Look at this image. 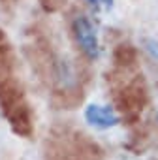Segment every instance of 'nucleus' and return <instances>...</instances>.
<instances>
[{
	"label": "nucleus",
	"instance_id": "1",
	"mask_svg": "<svg viewBox=\"0 0 158 160\" xmlns=\"http://www.w3.org/2000/svg\"><path fill=\"white\" fill-rule=\"evenodd\" d=\"M72 30L75 36L77 45L89 58H98L100 57V40H98V30L91 23L89 17L85 15H75L72 21Z\"/></svg>",
	"mask_w": 158,
	"mask_h": 160
},
{
	"label": "nucleus",
	"instance_id": "2",
	"mask_svg": "<svg viewBox=\"0 0 158 160\" xmlns=\"http://www.w3.org/2000/svg\"><path fill=\"white\" fill-rule=\"evenodd\" d=\"M85 121L96 130H109L121 122V115L115 108L106 104H89L85 108Z\"/></svg>",
	"mask_w": 158,
	"mask_h": 160
},
{
	"label": "nucleus",
	"instance_id": "3",
	"mask_svg": "<svg viewBox=\"0 0 158 160\" xmlns=\"http://www.w3.org/2000/svg\"><path fill=\"white\" fill-rule=\"evenodd\" d=\"M87 2H89L94 10H98V12H109V10L113 8V2H115V0H87Z\"/></svg>",
	"mask_w": 158,
	"mask_h": 160
}]
</instances>
